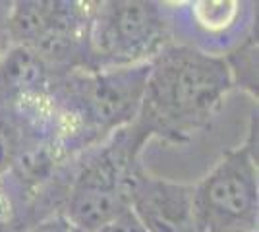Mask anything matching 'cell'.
Here are the masks:
<instances>
[{
  "mask_svg": "<svg viewBox=\"0 0 259 232\" xmlns=\"http://www.w3.org/2000/svg\"><path fill=\"white\" fill-rule=\"evenodd\" d=\"M23 232H79V230L66 219L64 215H54L51 219H45V221L29 226V228H25Z\"/></svg>",
  "mask_w": 259,
  "mask_h": 232,
  "instance_id": "cell-12",
  "label": "cell"
},
{
  "mask_svg": "<svg viewBox=\"0 0 259 232\" xmlns=\"http://www.w3.org/2000/svg\"><path fill=\"white\" fill-rule=\"evenodd\" d=\"M168 44L172 41L162 2H93L89 20V55L93 70L147 64Z\"/></svg>",
  "mask_w": 259,
  "mask_h": 232,
  "instance_id": "cell-5",
  "label": "cell"
},
{
  "mask_svg": "<svg viewBox=\"0 0 259 232\" xmlns=\"http://www.w3.org/2000/svg\"><path fill=\"white\" fill-rule=\"evenodd\" d=\"M192 203L199 232H257L259 174L253 137L192 184Z\"/></svg>",
  "mask_w": 259,
  "mask_h": 232,
  "instance_id": "cell-6",
  "label": "cell"
},
{
  "mask_svg": "<svg viewBox=\"0 0 259 232\" xmlns=\"http://www.w3.org/2000/svg\"><path fill=\"white\" fill-rule=\"evenodd\" d=\"M12 0H0V58L8 53L12 47L10 31H8V18H10Z\"/></svg>",
  "mask_w": 259,
  "mask_h": 232,
  "instance_id": "cell-14",
  "label": "cell"
},
{
  "mask_svg": "<svg viewBox=\"0 0 259 232\" xmlns=\"http://www.w3.org/2000/svg\"><path fill=\"white\" fill-rule=\"evenodd\" d=\"M172 44L228 58L255 39L257 4L249 0L162 2Z\"/></svg>",
  "mask_w": 259,
  "mask_h": 232,
  "instance_id": "cell-7",
  "label": "cell"
},
{
  "mask_svg": "<svg viewBox=\"0 0 259 232\" xmlns=\"http://www.w3.org/2000/svg\"><path fill=\"white\" fill-rule=\"evenodd\" d=\"M37 144L49 142H43L16 112L0 109V178L8 174L22 155Z\"/></svg>",
  "mask_w": 259,
  "mask_h": 232,
  "instance_id": "cell-10",
  "label": "cell"
},
{
  "mask_svg": "<svg viewBox=\"0 0 259 232\" xmlns=\"http://www.w3.org/2000/svg\"><path fill=\"white\" fill-rule=\"evenodd\" d=\"M145 142V133L132 124L74 157L62 215L79 232H97L130 209Z\"/></svg>",
  "mask_w": 259,
  "mask_h": 232,
  "instance_id": "cell-3",
  "label": "cell"
},
{
  "mask_svg": "<svg viewBox=\"0 0 259 232\" xmlns=\"http://www.w3.org/2000/svg\"><path fill=\"white\" fill-rule=\"evenodd\" d=\"M97 232H147V230L138 221V217L132 213V209H128L126 213L118 215L116 219L107 222L105 226H101Z\"/></svg>",
  "mask_w": 259,
  "mask_h": 232,
  "instance_id": "cell-11",
  "label": "cell"
},
{
  "mask_svg": "<svg viewBox=\"0 0 259 232\" xmlns=\"http://www.w3.org/2000/svg\"><path fill=\"white\" fill-rule=\"evenodd\" d=\"M56 76L33 51L12 44L0 58V109L27 111L47 105Z\"/></svg>",
  "mask_w": 259,
  "mask_h": 232,
  "instance_id": "cell-9",
  "label": "cell"
},
{
  "mask_svg": "<svg viewBox=\"0 0 259 232\" xmlns=\"http://www.w3.org/2000/svg\"><path fill=\"white\" fill-rule=\"evenodd\" d=\"M0 232H20L16 213L12 209V203L6 192L0 186Z\"/></svg>",
  "mask_w": 259,
  "mask_h": 232,
  "instance_id": "cell-13",
  "label": "cell"
},
{
  "mask_svg": "<svg viewBox=\"0 0 259 232\" xmlns=\"http://www.w3.org/2000/svg\"><path fill=\"white\" fill-rule=\"evenodd\" d=\"M130 209L147 232H199L190 184L140 170L130 196Z\"/></svg>",
  "mask_w": 259,
  "mask_h": 232,
  "instance_id": "cell-8",
  "label": "cell"
},
{
  "mask_svg": "<svg viewBox=\"0 0 259 232\" xmlns=\"http://www.w3.org/2000/svg\"><path fill=\"white\" fill-rule=\"evenodd\" d=\"M93 2L12 0L8 31L12 44L33 51L54 74L93 70L89 20Z\"/></svg>",
  "mask_w": 259,
  "mask_h": 232,
  "instance_id": "cell-4",
  "label": "cell"
},
{
  "mask_svg": "<svg viewBox=\"0 0 259 232\" xmlns=\"http://www.w3.org/2000/svg\"><path fill=\"white\" fill-rule=\"evenodd\" d=\"M236 89L225 58L168 44L149 62L141 109L134 124L147 142H178L205 126Z\"/></svg>",
  "mask_w": 259,
  "mask_h": 232,
  "instance_id": "cell-1",
  "label": "cell"
},
{
  "mask_svg": "<svg viewBox=\"0 0 259 232\" xmlns=\"http://www.w3.org/2000/svg\"><path fill=\"white\" fill-rule=\"evenodd\" d=\"M147 76L149 62L56 76L51 103L60 151L72 159L132 126L140 114Z\"/></svg>",
  "mask_w": 259,
  "mask_h": 232,
  "instance_id": "cell-2",
  "label": "cell"
}]
</instances>
